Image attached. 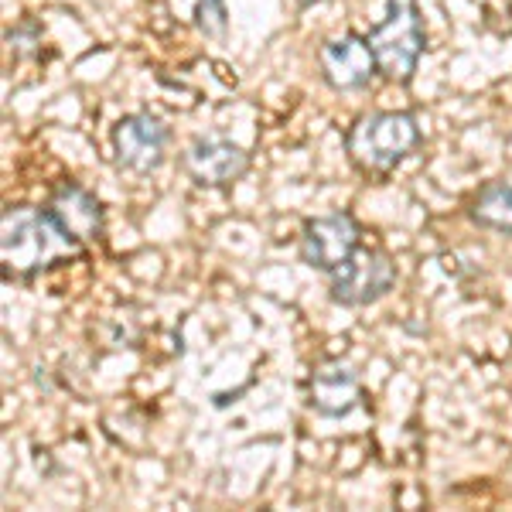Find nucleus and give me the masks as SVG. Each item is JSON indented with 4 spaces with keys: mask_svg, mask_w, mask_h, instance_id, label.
<instances>
[{
    "mask_svg": "<svg viewBox=\"0 0 512 512\" xmlns=\"http://www.w3.org/2000/svg\"><path fill=\"white\" fill-rule=\"evenodd\" d=\"M171 130L164 127L161 117L154 113H130L113 127V154H117L120 168L137 171V175H151L164 164L168 154Z\"/></svg>",
    "mask_w": 512,
    "mask_h": 512,
    "instance_id": "5",
    "label": "nucleus"
},
{
    "mask_svg": "<svg viewBox=\"0 0 512 512\" xmlns=\"http://www.w3.org/2000/svg\"><path fill=\"white\" fill-rule=\"evenodd\" d=\"M369 48L386 79H414L420 52H424V21H420L417 0H390L386 21L369 31Z\"/></svg>",
    "mask_w": 512,
    "mask_h": 512,
    "instance_id": "3",
    "label": "nucleus"
},
{
    "mask_svg": "<svg viewBox=\"0 0 512 512\" xmlns=\"http://www.w3.org/2000/svg\"><path fill=\"white\" fill-rule=\"evenodd\" d=\"M362 400L359 390V376L352 373L342 362H321V366L311 373L308 383V403L318 417H349Z\"/></svg>",
    "mask_w": 512,
    "mask_h": 512,
    "instance_id": "10",
    "label": "nucleus"
},
{
    "mask_svg": "<svg viewBox=\"0 0 512 512\" xmlns=\"http://www.w3.org/2000/svg\"><path fill=\"white\" fill-rule=\"evenodd\" d=\"M472 219L478 226L512 236V175L492 178L472 198Z\"/></svg>",
    "mask_w": 512,
    "mask_h": 512,
    "instance_id": "11",
    "label": "nucleus"
},
{
    "mask_svg": "<svg viewBox=\"0 0 512 512\" xmlns=\"http://www.w3.org/2000/svg\"><path fill=\"white\" fill-rule=\"evenodd\" d=\"M321 76L338 93H352V89H366L373 76L379 72L376 55L369 48V38L359 35H342L321 45L318 52Z\"/></svg>",
    "mask_w": 512,
    "mask_h": 512,
    "instance_id": "7",
    "label": "nucleus"
},
{
    "mask_svg": "<svg viewBox=\"0 0 512 512\" xmlns=\"http://www.w3.org/2000/svg\"><path fill=\"white\" fill-rule=\"evenodd\" d=\"M181 164H185L188 178H192L195 185L222 188V185H233V181H239L246 175V168H250V154L226 137H202L188 147Z\"/></svg>",
    "mask_w": 512,
    "mask_h": 512,
    "instance_id": "8",
    "label": "nucleus"
},
{
    "mask_svg": "<svg viewBox=\"0 0 512 512\" xmlns=\"http://www.w3.org/2000/svg\"><path fill=\"white\" fill-rule=\"evenodd\" d=\"M45 209L52 212L55 222H59L76 243H93V239L103 236V205H99V198L89 192V188L65 181L62 188L52 192Z\"/></svg>",
    "mask_w": 512,
    "mask_h": 512,
    "instance_id": "9",
    "label": "nucleus"
},
{
    "mask_svg": "<svg viewBox=\"0 0 512 512\" xmlns=\"http://www.w3.org/2000/svg\"><path fill=\"white\" fill-rule=\"evenodd\" d=\"M297 4H301V7H311V4H318V0H297Z\"/></svg>",
    "mask_w": 512,
    "mask_h": 512,
    "instance_id": "13",
    "label": "nucleus"
},
{
    "mask_svg": "<svg viewBox=\"0 0 512 512\" xmlns=\"http://www.w3.org/2000/svg\"><path fill=\"white\" fill-rule=\"evenodd\" d=\"M82 243H76L65 229L55 222L48 209H31V205H7L0 219V260L4 274L28 280L52 270L59 263L76 260Z\"/></svg>",
    "mask_w": 512,
    "mask_h": 512,
    "instance_id": "1",
    "label": "nucleus"
},
{
    "mask_svg": "<svg viewBox=\"0 0 512 512\" xmlns=\"http://www.w3.org/2000/svg\"><path fill=\"white\" fill-rule=\"evenodd\" d=\"M195 24H198V31L209 38L226 35V0H198Z\"/></svg>",
    "mask_w": 512,
    "mask_h": 512,
    "instance_id": "12",
    "label": "nucleus"
},
{
    "mask_svg": "<svg viewBox=\"0 0 512 512\" xmlns=\"http://www.w3.org/2000/svg\"><path fill=\"white\" fill-rule=\"evenodd\" d=\"M420 144V127L410 113L383 110L359 117L345 134V151L369 175H386Z\"/></svg>",
    "mask_w": 512,
    "mask_h": 512,
    "instance_id": "2",
    "label": "nucleus"
},
{
    "mask_svg": "<svg viewBox=\"0 0 512 512\" xmlns=\"http://www.w3.org/2000/svg\"><path fill=\"white\" fill-rule=\"evenodd\" d=\"M393 284H396V263L390 256L383 250L359 246L342 267L332 270L328 294L342 308H366V304H376L379 297L390 294Z\"/></svg>",
    "mask_w": 512,
    "mask_h": 512,
    "instance_id": "4",
    "label": "nucleus"
},
{
    "mask_svg": "<svg viewBox=\"0 0 512 512\" xmlns=\"http://www.w3.org/2000/svg\"><path fill=\"white\" fill-rule=\"evenodd\" d=\"M362 229L349 212H332V216L308 219L301 229V260L315 270L332 274L349 256L359 250Z\"/></svg>",
    "mask_w": 512,
    "mask_h": 512,
    "instance_id": "6",
    "label": "nucleus"
}]
</instances>
